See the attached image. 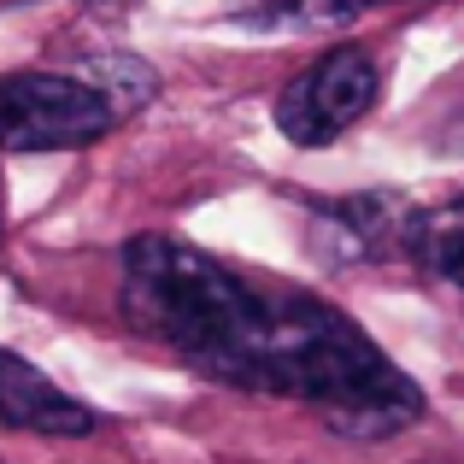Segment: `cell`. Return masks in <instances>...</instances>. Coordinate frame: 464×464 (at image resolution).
Here are the masks:
<instances>
[{
  "label": "cell",
  "instance_id": "cell-1",
  "mask_svg": "<svg viewBox=\"0 0 464 464\" xmlns=\"http://www.w3.org/2000/svg\"><path fill=\"white\" fill-rule=\"evenodd\" d=\"M124 317L188 371L247 394H283L324 411L335 435H400L423 418V394L359 324L295 283L259 288L206 247L136 236L118 253Z\"/></svg>",
  "mask_w": 464,
  "mask_h": 464
},
{
  "label": "cell",
  "instance_id": "cell-2",
  "mask_svg": "<svg viewBox=\"0 0 464 464\" xmlns=\"http://www.w3.org/2000/svg\"><path fill=\"white\" fill-rule=\"evenodd\" d=\"M112 124H118V106L89 77H59V71L0 77V148L12 153L89 148Z\"/></svg>",
  "mask_w": 464,
  "mask_h": 464
},
{
  "label": "cell",
  "instance_id": "cell-3",
  "mask_svg": "<svg viewBox=\"0 0 464 464\" xmlns=\"http://www.w3.org/2000/svg\"><path fill=\"white\" fill-rule=\"evenodd\" d=\"M376 89H382L376 59L364 47H335L276 94V130L295 148H329L376 106Z\"/></svg>",
  "mask_w": 464,
  "mask_h": 464
},
{
  "label": "cell",
  "instance_id": "cell-4",
  "mask_svg": "<svg viewBox=\"0 0 464 464\" xmlns=\"http://www.w3.org/2000/svg\"><path fill=\"white\" fill-rule=\"evenodd\" d=\"M0 423H6V430H24V435H65V441H77V435H89L101 418H94L82 400H71L65 388H53L30 359L0 347Z\"/></svg>",
  "mask_w": 464,
  "mask_h": 464
},
{
  "label": "cell",
  "instance_id": "cell-5",
  "mask_svg": "<svg viewBox=\"0 0 464 464\" xmlns=\"http://www.w3.org/2000/svg\"><path fill=\"white\" fill-rule=\"evenodd\" d=\"M406 247H411V259H418L423 271H435V276H447V283L464 288V200L411 218Z\"/></svg>",
  "mask_w": 464,
  "mask_h": 464
},
{
  "label": "cell",
  "instance_id": "cell-6",
  "mask_svg": "<svg viewBox=\"0 0 464 464\" xmlns=\"http://www.w3.org/2000/svg\"><path fill=\"white\" fill-rule=\"evenodd\" d=\"M353 6H364V0H353ZM371 6H376V0H371Z\"/></svg>",
  "mask_w": 464,
  "mask_h": 464
}]
</instances>
